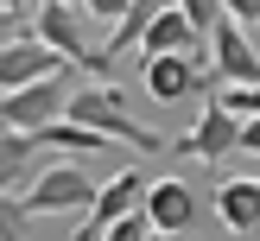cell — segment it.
I'll return each mask as SVG.
<instances>
[{
  "instance_id": "cell-1",
  "label": "cell",
  "mask_w": 260,
  "mask_h": 241,
  "mask_svg": "<svg viewBox=\"0 0 260 241\" xmlns=\"http://www.w3.org/2000/svg\"><path fill=\"white\" fill-rule=\"evenodd\" d=\"M63 121H70V127H89V133L108 140V146L121 140V146H134V152H159V133H152L146 121H134V108H127V95L114 83H76Z\"/></svg>"
},
{
  "instance_id": "cell-2",
  "label": "cell",
  "mask_w": 260,
  "mask_h": 241,
  "mask_svg": "<svg viewBox=\"0 0 260 241\" xmlns=\"http://www.w3.org/2000/svg\"><path fill=\"white\" fill-rule=\"evenodd\" d=\"M95 197H102V184H95V171H89L83 159H51L45 171H38V184L19 197V210L25 216H76V210H95Z\"/></svg>"
},
{
  "instance_id": "cell-3",
  "label": "cell",
  "mask_w": 260,
  "mask_h": 241,
  "mask_svg": "<svg viewBox=\"0 0 260 241\" xmlns=\"http://www.w3.org/2000/svg\"><path fill=\"white\" fill-rule=\"evenodd\" d=\"M70 95H76L70 70L45 76V83H32V89H13V95H0V127H7V133H51V127L63 121V108H70Z\"/></svg>"
},
{
  "instance_id": "cell-4",
  "label": "cell",
  "mask_w": 260,
  "mask_h": 241,
  "mask_svg": "<svg viewBox=\"0 0 260 241\" xmlns=\"http://www.w3.org/2000/svg\"><path fill=\"white\" fill-rule=\"evenodd\" d=\"M32 38L57 63H70V70H89V63H95V51H89V19H83L76 0H38L32 7Z\"/></svg>"
},
{
  "instance_id": "cell-5",
  "label": "cell",
  "mask_w": 260,
  "mask_h": 241,
  "mask_svg": "<svg viewBox=\"0 0 260 241\" xmlns=\"http://www.w3.org/2000/svg\"><path fill=\"white\" fill-rule=\"evenodd\" d=\"M210 76H216V89H254L260 83V51H254V38L229 19V7H222V25H216V38H210Z\"/></svg>"
},
{
  "instance_id": "cell-6",
  "label": "cell",
  "mask_w": 260,
  "mask_h": 241,
  "mask_svg": "<svg viewBox=\"0 0 260 241\" xmlns=\"http://www.w3.org/2000/svg\"><path fill=\"white\" fill-rule=\"evenodd\" d=\"M140 203H146V178H140L134 165H127V171H114L108 184H102L95 210H89L83 222H76V235H70V241H102V235H108L114 222H121V216H134Z\"/></svg>"
},
{
  "instance_id": "cell-7",
  "label": "cell",
  "mask_w": 260,
  "mask_h": 241,
  "mask_svg": "<svg viewBox=\"0 0 260 241\" xmlns=\"http://www.w3.org/2000/svg\"><path fill=\"white\" fill-rule=\"evenodd\" d=\"M140 216L152 222V235L184 241V235H190V222H197V190H190L184 178H159V184H146V203H140Z\"/></svg>"
},
{
  "instance_id": "cell-8",
  "label": "cell",
  "mask_w": 260,
  "mask_h": 241,
  "mask_svg": "<svg viewBox=\"0 0 260 241\" xmlns=\"http://www.w3.org/2000/svg\"><path fill=\"white\" fill-rule=\"evenodd\" d=\"M45 165L51 159H45V140L38 133H7L0 127V197H25Z\"/></svg>"
},
{
  "instance_id": "cell-9",
  "label": "cell",
  "mask_w": 260,
  "mask_h": 241,
  "mask_svg": "<svg viewBox=\"0 0 260 241\" xmlns=\"http://www.w3.org/2000/svg\"><path fill=\"white\" fill-rule=\"evenodd\" d=\"M178 152H184V159H203V165L229 159V152H241V121H235V114H222V108L210 101V108L197 114V127L178 140Z\"/></svg>"
},
{
  "instance_id": "cell-10",
  "label": "cell",
  "mask_w": 260,
  "mask_h": 241,
  "mask_svg": "<svg viewBox=\"0 0 260 241\" xmlns=\"http://www.w3.org/2000/svg\"><path fill=\"white\" fill-rule=\"evenodd\" d=\"M70 70V63H57L38 38H13V45H0V95H13V89H32L45 83V76Z\"/></svg>"
},
{
  "instance_id": "cell-11",
  "label": "cell",
  "mask_w": 260,
  "mask_h": 241,
  "mask_svg": "<svg viewBox=\"0 0 260 241\" xmlns=\"http://www.w3.org/2000/svg\"><path fill=\"white\" fill-rule=\"evenodd\" d=\"M152 13H159V0H127V13L114 19V32H108V45H102V51H95V63H89V76H95V83H108V63H114V57H127V51L146 45Z\"/></svg>"
},
{
  "instance_id": "cell-12",
  "label": "cell",
  "mask_w": 260,
  "mask_h": 241,
  "mask_svg": "<svg viewBox=\"0 0 260 241\" xmlns=\"http://www.w3.org/2000/svg\"><path fill=\"white\" fill-rule=\"evenodd\" d=\"M140 70H146V95L152 101H184V95L203 89L210 63L203 57H152V63H140Z\"/></svg>"
},
{
  "instance_id": "cell-13",
  "label": "cell",
  "mask_w": 260,
  "mask_h": 241,
  "mask_svg": "<svg viewBox=\"0 0 260 241\" xmlns=\"http://www.w3.org/2000/svg\"><path fill=\"white\" fill-rule=\"evenodd\" d=\"M140 57H203V45L190 38V25H184V7H159L152 13V32H146V45H140Z\"/></svg>"
},
{
  "instance_id": "cell-14",
  "label": "cell",
  "mask_w": 260,
  "mask_h": 241,
  "mask_svg": "<svg viewBox=\"0 0 260 241\" xmlns=\"http://www.w3.org/2000/svg\"><path fill=\"white\" fill-rule=\"evenodd\" d=\"M216 216H222V228H235V235H254L260 228V178H229V184H216Z\"/></svg>"
},
{
  "instance_id": "cell-15",
  "label": "cell",
  "mask_w": 260,
  "mask_h": 241,
  "mask_svg": "<svg viewBox=\"0 0 260 241\" xmlns=\"http://www.w3.org/2000/svg\"><path fill=\"white\" fill-rule=\"evenodd\" d=\"M178 7H184V25H190V38H216V25H222V7H216V0H178Z\"/></svg>"
},
{
  "instance_id": "cell-16",
  "label": "cell",
  "mask_w": 260,
  "mask_h": 241,
  "mask_svg": "<svg viewBox=\"0 0 260 241\" xmlns=\"http://www.w3.org/2000/svg\"><path fill=\"white\" fill-rule=\"evenodd\" d=\"M216 108L235 121H260V83L254 89H216Z\"/></svg>"
},
{
  "instance_id": "cell-17",
  "label": "cell",
  "mask_w": 260,
  "mask_h": 241,
  "mask_svg": "<svg viewBox=\"0 0 260 241\" xmlns=\"http://www.w3.org/2000/svg\"><path fill=\"white\" fill-rule=\"evenodd\" d=\"M25 25H32V7H13V0H0V45H13V38H32Z\"/></svg>"
},
{
  "instance_id": "cell-18",
  "label": "cell",
  "mask_w": 260,
  "mask_h": 241,
  "mask_svg": "<svg viewBox=\"0 0 260 241\" xmlns=\"http://www.w3.org/2000/svg\"><path fill=\"white\" fill-rule=\"evenodd\" d=\"M25 222L32 216L19 210V197H0V241H25Z\"/></svg>"
},
{
  "instance_id": "cell-19",
  "label": "cell",
  "mask_w": 260,
  "mask_h": 241,
  "mask_svg": "<svg viewBox=\"0 0 260 241\" xmlns=\"http://www.w3.org/2000/svg\"><path fill=\"white\" fill-rule=\"evenodd\" d=\"M102 241H152V222H146V216L134 210V216H121V222H114V228H108Z\"/></svg>"
},
{
  "instance_id": "cell-20",
  "label": "cell",
  "mask_w": 260,
  "mask_h": 241,
  "mask_svg": "<svg viewBox=\"0 0 260 241\" xmlns=\"http://www.w3.org/2000/svg\"><path fill=\"white\" fill-rule=\"evenodd\" d=\"M121 13H127V0H89V7H83V19H102V25L114 32V19H121Z\"/></svg>"
},
{
  "instance_id": "cell-21",
  "label": "cell",
  "mask_w": 260,
  "mask_h": 241,
  "mask_svg": "<svg viewBox=\"0 0 260 241\" xmlns=\"http://www.w3.org/2000/svg\"><path fill=\"white\" fill-rule=\"evenodd\" d=\"M152 241H165V235H152Z\"/></svg>"
}]
</instances>
